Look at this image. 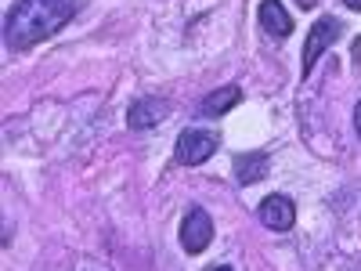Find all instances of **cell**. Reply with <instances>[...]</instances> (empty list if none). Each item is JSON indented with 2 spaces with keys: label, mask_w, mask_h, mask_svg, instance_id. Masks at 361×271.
I'll return each mask as SVG.
<instances>
[{
  "label": "cell",
  "mask_w": 361,
  "mask_h": 271,
  "mask_svg": "<svg viewBox=\"0 0 361 271\" xmlns=\"http://www.w3.org/2000/svg\"><path fill=\"white\" fill-rule=\"evenodd\" d=\"M354 127H357V134H361V102H357V109H354Z\"/></svg>",
  "instance_id": "cell-10"
},
{
  "label": "cell",
  "mask_w": 361,
  "mask_h": 271,
  "mask_svg": "<svg viewBox=\"0 0 361 271\" xmlns=\"http://www.w3.org/2000/svg\"><path fill=\"white\" fill-rule=\"evenodd\" d=\"M260 224H267L271 231H289L296 224V203L289 195H267L260 203Z\"/></svg>",
  "instance_id": "cell-5"
},
{
  "label": "cell",
  "mask_w": 361,
  "mask_h": 271,
  "mask_svg": "<svg viewBox=\"0 0 361 271\" xmlns=\"http://www.w3.org/2000/svg\"><path fill=\"white\" fill-rule=\"evenodd\" d=\"M166 116H170V102H163V98H141L127 112V127L130 131H152V127L163 124Z\"/></svg>",
  "instance_id": "cell-6"
},
{
  "label": "cell",
  "mask_w": 361,
  "mask_h": 271,
  "mask_svg": "<svg viewBox=\"0 0 361 271\" xmlns=\"http://www.w3.org/2000/svg\"><path fill=\"white\" fill-rule=\"evenodd\" d=\"M214 271H231V267H214Z\"/></svg>",
  "instance_id": "cell-12"
},
{
  "label": "cell",
  "mask_w": 361,
  "mask_h": 271,
  "mask_svg": "<svg viewBox=\"0 0 361 271\" xmlns=\"http://www.w3.org/2000/svg\"><path fill=\"white\" fill-rule=\"evenodd\" d=\"M257 18L264 25V33L267 37H289L293 33V15L282 8V0H264V4L257 8Z\"/></svg>",
  "instance_id": "cell-7"
},
{
  "label": "cell",
  "mask_w": 361,
  "mask_h": 271,
  "mask_svg": "<svg viewBox=\"0 0 361 271\" xmlns=\"http://www.w3.org/2000/svg\"><path fill=\"white\" fill-rule=\"evenodd\" d=\"M76 15V0H18L4 22V44L11 51H29L51 33H58Z\"/></svg>",
  "instance_id": "cell-1"
},
{
  "label": "cell",
  "mask_w": 361,
  "mask_h": 271,
  "mask_svg": "<svg viewBox=\"0 0 361 271\" xmlns=\"http://www.w3.org/2000/svg\"><path fill=\"white\" fill-rule=\"evenodd\" d=\"M238 102H243V90H238L235 83H228V87H217V90H209V95L202 98V105H199V112L206 116V119H217V116H224V112H231Z\"/></svg>",
  "instance_id": "cell-8"
},
{
  "label": "cell",
  "mask_w": 361,
  "mask_h": 271,
  "mask_svg": "<svg viewBox=\"0 0 361 271\" xmlns=\"http://www.w3.org/2000/svg\"><path fill=\"white\" fill-rule=\"evenodd\" d=\"M340 33H343V22H340L336 15H322V18L311 25V37H307V44H304V76L318 66V58L340 40Z\"/></svg>",
  "instance_id": "cell-2"
},
{
  "label": "cell",
  "mask_w": 361,
  "mask_h": 271,
  "mask_svg": "<svg viewBox=\"0 0 361 271\" xmlns=\"http://www.w3.org/2000/svg\"><path fill=\"white\" fill-rule=\"evenodd\" d=\"M217 145H221V138L214 131H195V127L180 131V138H177V163L199 167V163H206L209 156L217 152Z\"/></svg>",
  "instance_id": "cell-3"
},
{
  "label": "cell",
  "mask_w": 361,
  "mask_h": 271,
  "mask_svg": "<svg viewBox=\"0 0 361 271\" xmlns=\"http://www.w3.org/2000/svg\"><path fill=\"white\" fill-rule=\"evenodd\" d=\"M267 167L271 159L264 152H243L235 159V177H238V185H253V181L267 177Z\"/></svg>",
  "instance_id": "cell-9"
},
{
  "label": "cell",
  "mask_w": 361,
  "mask_h": 271,
  "mask_svg": "<svg viewBox=\"0 0 361 271\" xmlns=\"http://www.w3.org/2000/svg\"><path fill=\"white\" fill-rule=\"evenodd\" d=\"M343 4H347L350 11H361V0H343Z\"/></svg>",
  "instance_id": "cell-11"
},
{
  "label": "cell",
  "mask_w": 361,
  "mask_h": 271,
  "mask_svg": "<svg viewBox=\"0 0 361 271\" xmlns=\"http://www.w3.org/2000/svg\"><path fill=\"white\" fill-rule=\"evenodd\" d=\"M209 243H214V221H209L202 206H192L185 221H180V246L188 253H202Z\"/></svg>",
  "instance_id": "cell-4"
}]
</instances>
